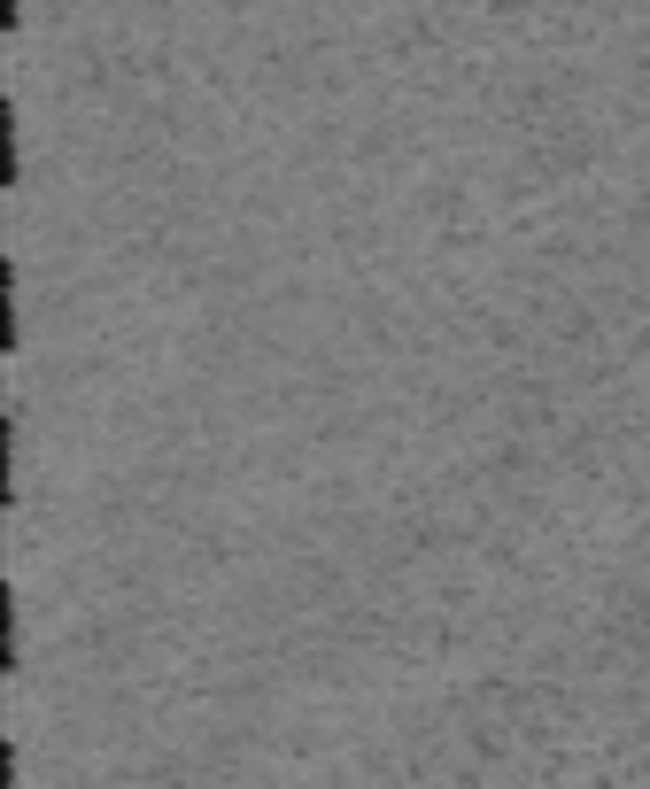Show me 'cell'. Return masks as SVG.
Listing matches in <instances>:
<instances>
[{
    "mask_svg": "<svg viewBox=\"0 0 650 789\" xmlns=\"http://www.w3.org/2000/svg\"><path fill=\"white\" fill-rule=\"evenodd\" d=\"M0 178H8V186H16V101H8V109H0Z\"/></svg>",
    "mask_w": 650,
    "mask_h": 789,
    "instance_id": "cell-3",
    "label": "cell"
},
{
    "mask_svg": "<svg viewBox=\"0 0 650 789\" xmlns=\"http://www.w3.org/2000/svg\"><path fill=\"white\" fill-rule=\"evenodd\" d=\"M0 666L16 673V588L0 596Z\"/></svg>",
    "mask_w": 650,
    "mask_h": 789,
    "instance_id": "cell-2",
    "label": "cell"
},
{
    "mask_svg": "<svg viewBox=\"0 0 650 789\" xmlns=\"http://www.w3.org/2000/svg\"><path fill=\"white\" fill-rule=\"evenodd\" d=\"M0 24H8V31H16V0H0Z\"/></svg>",
    "mask_w": 650,
    "mask_h": 789,
    "instance_id": "cell-4",
    "label": "cell"
},
{
    "mask_svg": "<svg viewBox=\"0 0 650 789\" xmlns=\"http://www.w3.org/2000/svg\"><path fill=\"white\" fill-rule=\"evenodd\" d=\"M0 349L16 356V263L0 271Z\"/></svg>",
    "mask_w": 650,
    "mask_h": 789,
    "instance_id": "cell-1",
    "label": "cell"
}]
</instances>
